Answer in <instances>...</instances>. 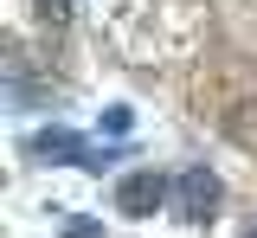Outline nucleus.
Returning a JSON list of instances; mask_svg holds the SVG:
<instances>
[{
	"mask_svg": "<svg viewBox=\"0 0 257 238\" xmlns=\"http://www.w3.org/2000/svg\"><path fill=\"white\" fill-rule=\"evenodd\" d=\"M71 238H103V225H90V219H71Z\"/></svg>",
	"mask_w": 257,
	"mask_h": 238,
	"instance_id": "20e7f679",
	"label": "nucleus"
},
{
	"mask_svg": "<svg viewBox=\"0 0 257 238\" xmlns=\"http://www.w3.org/2000/svg\"><path fill=\"white\" fill-rule=\"evenodd\" d=\"M161 200H167V180H161V174H128L122 187H116V206H122L128 219H148Z\"/></svg>",
	"mask_w": 257,
	"mask_h": 238,
	"instance_id": "f03ea898",
	"label": "nucleus"
},
{
	"mask_svg": "<svg viewBox=\"0 0 257 238\" xmlns=\"http://www.w3.org/2000/svg\"><path fill=\"white\" fill-rule=\"evenodd\" d=\"M45 7H52V13H64V0H45Z\"/></svg>",
	"mask_w": 257,
	"mask_h": 238,
	"instance_id": "39448f33",
	"label": "nucleus"
},
{
	"mask_svg": "<svg viewBox=\"0 0 257 238\" xmlns=\"http://www.w3.org/2000/svg\"><path fill=\"white\" fill-rule=\"evenodd\" d=\"M244 238H257V225H251V232H244Z\"/></svg>",
	"mask_w": 257,
	"mask_h": 238,
	"instance_id": "423d86ee",
	"label": "nucleus"
},
{
	"mask_svg": "<svg viewBox=\"0 0 257 238\" xmlns=\"http://www.w3.org/2000/svg\"><path fill=\"white\" fill-rule=\"evenodd\" d=\"M39 155H45V161H71V155H77V142H71V129H45V142H39Z\"/></svg>",
	"mask_w": 257,
	"mask_h": 238,
	"instance_id": "7ed1b4c3",
	"label": "nucleus"
},
{
	"mask_svg": "<svg viewBox=\"0 0 257 238\" xmlns=\"http://www.w3.org/2000/svg\"><path fill=\"white\" fill-rule=\"evenodd\" d=\"M219 212V174H206V168H193V174H180V219H212Z\"/></svg>",
	"mask_w": 257,
	"mask_h": 238,
	"instance_id": "f257e3e1",
	"label": "nucleus"
}]
</instances>
